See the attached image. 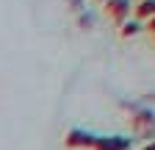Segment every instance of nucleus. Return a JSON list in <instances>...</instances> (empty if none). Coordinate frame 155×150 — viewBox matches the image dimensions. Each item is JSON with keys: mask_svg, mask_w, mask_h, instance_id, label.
I'll use <instances>...</instances> for the list:
<instances>
[{"mask_svg": "<svg viewBox=\"0 0 155 150\" xmlns=\"http://www.w3.org/2000/svg\"><path fill=\"white\" fill-rule=\"evenodd\" d=\"M105 3V11L108 17L116 22V25H122L125 20H130V11H133V0H103Z\"/></svg>", "mask_w": 155, "mask_h": 150, "instance_id": "obj_1", "label": "nucleus"}, {"mask_svg": "<svg viewBox=\"0 0 155 150\" xmlns=\"http://www.w3.org/2000/svg\"><path fill=\"white\" fill-rule=\"evenodd\" d=\"M91 150H133L130 136H97Z\"/></svg>", "mask_w": 155, "mask_h": 150, "instance_id": "obj_2", "label": "nucleus"}, {"mask_svg": "<svg viewBox=\"0 0 155 150\" xmlns=\"http://www.w3.org/2000/svg\"><path fill=\"white\" fill-rule=\"evenodd\" d=\"M94 142H97V136L91 131H83V128H72L64 139L67 147H94Z\"/></svg>", "mask_w": 155, "mask_h": 150, "instance_id": "obj_3", "label": "nucleus"}, {"mask_svg": "<svg viewBox=\"0 0 155 150\" xmlns=\"http://www.w3.org/2000/svg\"><path fill=\"white\" fill-rule=\"evenodd\" d=\"M133 14H136V20H150V17H155V0H139V3L133 6Z\"/></svg>", "mask_w": 155, "mask_h": 150, "instance_id": "obj_4", "label": "nucleus"}, {"mask_svg": "<svg viewBox=\"0 0 155 150\" xmlns=\"http://www.w3.org/2000/svg\"><path fill=\"white\" fill-rule=\"evenodd\" d=\"M139 31H141V20H136V17H133V20H125L119 25V33L122 36H136Z\"/></svg>", "mask_w": 155, "mask_h": 150, "instance_id": "obj_5", "label": "nucleus"}, {"mask_svg": "<svg viewBox=\"0 0 155 150\" xmlns=\"http://www.w3.org/2000/svg\"><path fill=\"white\" fill-rule=\"evenodd\" d=\"M78 25L81 28H91L94 25V14L91 11H78Z\"/></svg>", "mask_w": 155, "mask_h": 150, "instance_id": "obj_6", "label": "nucleus"}, {"mask_svg": "<svg viewBox=\"0 0 155 150\" xmlns=\"http://www.w3.org/2000/svg\"><path fill=\"white\" fill-rule=\"evenodd\" d=\"M69 6H72L75 11H83V9H86V6H83V0H69Z\"/></svg>", "mask_w": 155, "mask_h": 150, "instance_id": "obj_7", "label": "nucleus"}, {"mask_svg": "<svg viewBox=\"0 0 155 150\" xmlns=\"http://www.w3.org/2000/svg\"><path fill=\"white\" fill-rule=\"evenodd\" d=\"M147 31L155 33V17H150V20H147Z\"/></svg>", "mask_w": 155, "mask_h": 150, "instance_id": "obj_8", "label": "nucleus"}, {"mask_svg": "<svg viewBox=\"0 0 155 150\" xmlns=\"http://www.w3.org/2000/svg\"><path fill=\"white\" fill-rule=\"evenodd\" d=\"M139 150H155V139H152V142H144V145H141Z\"/></svg>", "mask_w": 155, "mask_h": 150, "instance_id": "obj_9", "label": "nucleus"}]
</instances>
